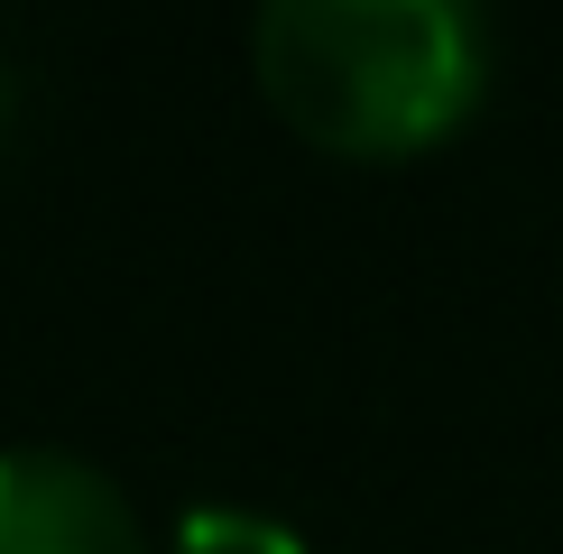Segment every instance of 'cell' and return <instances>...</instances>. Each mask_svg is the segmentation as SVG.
Here are the masks:
<instances>
[{"instance_id": "6da1fadb", "label": "cell", "mask_w": 563, "mask_h": 554, "mask_svg": "<svg viewBox=\"0 0 563 554\" xmlns=\"http://www.w3.org/2000/svg\"><path fill=\"white\" fill-rule=\"evenodd\" d=\"M260 92L314 148L416 157L481 102V0H260Z\"/></svg>"}, {"instance_id": "3957f363", "label": "cell", "mask_w": 563, "mask_h": 554, "mask_svg": "<svg viewBox=\"0 0 563 554\" xmlns=\"http://www.w3.org/2000/svg\"><path fill=\"white\" fill-rule=\"evenodd\" d=\"M176 554H305V536L268 508H231V499H203L176 518Z\"/></svg>"}, {"instance_id": "277c9868", "label": "cell", "mask_w": 563, "mask_h": 554, "mask_svg": "<svg viewBox=\"0 0 563 554\" xmlns=\"http://www.w3.org/2000/svg\"><path fill=\"white\" fill-rule=\"evenodd\" d=\"M0 121H10V75H0Z\"/></svg>"}, {"instance_id": "7a4b0ae2", "label": "cell", "mask_w": 563, "mask_h": 554, "mask_svg": "<svg viewBox=\"0 0 563 554\" xmlns=\"http://www.w3.org/2000/svg\"><path fill=\"white\" fill-rule=\"evenodd\" d=\"M0 554H148L121 480L65 444H0Z\"/></svg>"}]
</instances>
